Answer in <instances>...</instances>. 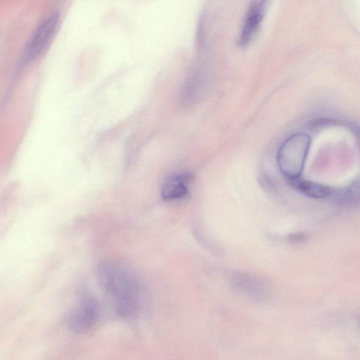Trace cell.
Segmentation results:
<instances>
[{"instance_id": "6da1fadb", "label": "cell", "mask_w": 360, "mask_h": 360, "mask_svg": "<svg viewBox=\"0 0 360 360\" xmlns=\"http://www.w3.org/2000/svg\"><path fill=\"white\" fill-rule=\"evenodd\" d=\"M98 278L117 316L130 319L138 315L145 292L134 274L120 266L105 264L98 268Z\"/></svg>"}, {"instance_id": "7a4b0ae2", "label": "cell", "mask_w": 360, "mask_h": 360, "mask_svg": "<svg viewBox=\"0 0 360 360\" xmlns=\"http://www.w3.org/2000/svg\"><path fill=\"white\" fill-rule=\"evenodd\" d=\"M309 136L295 133L286 139L279 147L277 162L281 172L290 179L299 178L310 146Z\"/></svg>"}, {"instance_id": "3957f363", "label": "cell", "mask_w": 360, "mask_h": 360, "mask_svg": "<svg viewBox=\"0 0 360 360\" xmlns=\"http://www.w3.org/2000/svg\"><path fill=\"white\" fill-rule=\"evenodd\" d=\"M60 20L58 11L52 12L37 26L23 49L22 62L27 63L37 58L51 39Z\"/></svg>"}, {"instance_id": "277c9868", "label": "cell", "mask_w": 360, "mask_h": 360, "mask_svg": "<svg viewBox=\"0 0 360 360\" xmlns=\"http://www.w3.org/2000/svg\"><path fill=\"white\" fill-rule=\"evenodd\" d=\"M99 306L91 297H83L71 311L68 318V327L75 333H84L98 321Z\"/></svg>"}, {"instance_id": "5b68a950", "label": "cell", "mask_w": 360, "mask_h": 360, "mask_svg": "<svg viewBox=\"0 0 360 360\" xmlns=\"http://www.w3.org/2000/svg\"><path fill=\"white\" fill-rule=\"evenodd\" d=\"M230 283L236 291L257 302H266L271 297L269 288L264 283L248 275H234L231 278Z\"/></svg>"}, {"instance_id": "8992f818", "label": "cell", "mask_w": 360, "mask_h": 360, "mask_svg": "<svg viewBox=\"0 0 360 360\" xmlns=\"http://www.w3.org/2000/svg\"><path fill=\"white\" fill-rule=\"evenodd\" d=\"M268 1H254L246 14L239 39L240 46L248 45L256 34L267 8Z\"/></svg>"}, {"instance_id": "52a82bcc", "label": "cell", "mask_w": 360, "mask_h": 360, "mask_svg": "<svg viewBox=\"0 0 360 360\" xmlns=\"http://www.w3.org/2000/svg\"><path fill=\"white\" fill-rule=\"evenodd\" d=\"M192 176L189 173H176L169 176L161 188L162 198L165 200H173L184 198L188 194V185Z\"/></svg>"}, {"instance_id": "ba28073f", "label": "cell", "mask_w": 360, "mask_h": 360, "mask_svg": "<svg viewBox=\"0 0 360 360\" xmlns=\"http://www.w3.org/2000/svg\"><path fill=\"white\" fill-rule=\"evenodd\" d=\"M290 184L304 195L312 198H323L331 195V188L326 185L299 178L288 180Z\"/></svg>"}, {"instance_id": "9c48e42d", "label": "cell", "mask_w": 360, "mask_h": 360, "mask_svg": "<svg viewBox=\"0 0 360 360\" xmlns=\"http://www.w3.org/2000/svg\"><path fill=\"white\" fill-rule=\"evenodd\" d=\"M292 237L290 238V240H292V241H300V240H303L304 238V235L303 234H301V233H295V234H292V235H290Z\"/></svg>"}]
</instances>
